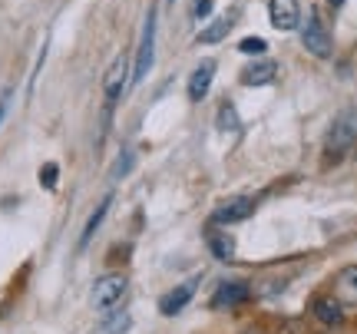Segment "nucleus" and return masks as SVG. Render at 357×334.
I'll return each instance as SVG.
<instances>
[{
    "label": "nucleus",
    "mask_w": 357,
    "mask_h": 334,
    "mask_svg": "<svg viewBox=\"0 0 357 334\" xmlns=\"http://www.w3.org/2000/svg\"><path fill=\"white\" fill-rule=\"evenodd\" d=\"M357 146V106H347L331 119V126L324 132V162H341L354 153Z\"/></svg>",
    "instance_id": "obj_1"
},
{
    "label": "nucleus",
    "mask_w": 357,
    "mask_h": 334,
    "mask_svg": "<svg viewBox=\"0 0 357 334\" xmlns=\"http://www.w3.org/2000/svg\"><path fill=\"white\" fill-rule=\"evenodd\" d=\"M126 275H119V271H109V275H100L96 282H93V291H89V305L96 311H113L123 298H126Z\"/></svg>",
    "instance_id": "obj_2"
},
{
    "label": "nucleus",
    "mask_w": 357,
    "mask_h": 334,
    "mask_svg": "<svg viewBox=\"0 0 357 334\" xmlns=\"http://www.w3.org/2000/svg\"><path fill=\"white\" fill-rule=\"evenodd\" d=\"M301 43H305V50L311 56H318V60H328L334 53V37L331 30L324 26L318 10L307 13V20H301Z\"/></svg>",
    "instance_id": "obj_3"
},
{
    "label": "nucleus",
    "mask_w": 357,
    "mask_h": 334,
    "mask_svg": "<svg viewBox=\"0 0 357 334\" xmlns=\"http://www.w3.org/2000/svg\"><path fill=\"white\" fill-rule=\"evenodd\" d=\"M155 60V10L146 13V24H142V40H139V53H136V66H132V83L146 79V73L153 70Z\"/></svg>",
    "instance_id": "obj_4"
},
{
    "label": "nucleus",
    "mask_w": 357,
    "mask_h": 334,
    "mask_svg": "<svg viewBox=\"0 0 357 334\" xmlns=\"http://www.w3.org/2000/svg\"><path fill=\"white\" fill-rule=\"evenodd\" d=\"M255 208H258V202L252 195H235V199L222 202V206L212 212V222H215V225H238V222L252 219Z\"/></svg>",
    "instance_id": "obj_5"
},
{
    "label": "nucleus",
    "mask_w": 357,
    "mask_h": 334,
    "mask_svg": "<svg viewBox=\"0 0 357 334\" xmlns=\"http://www.w3.org/2000/svg\"><path fill=\"white\" fill-rule=\"evenodd\" d=\"M268 20L275 30L291 33L301 26V3L298 0H268Z\"/></svg>",
    "instance_id": "obj_6"
},
{
    "label": "nucleus",
    "mask_w": 357,
    "mask_h": 334,
    "mask_svg": "<svg viewBox=\"0 0 357 334\" xmlns=\"http://www.w3.org/2000/svg\"><path fill=\"white\" fill-rule=\"evenodd\" d=\"M126 79H129V56H126V53H119L113 63H109L106 77H102V93H106V103H109V106H116V100L123 96Z\"/></svg>",
    "instance_id": "obj_7"
},
{
    "label": "nucleus",
    "mask_w": 357,
    "mask_h": 334,
    "mask_svg": "<svg viewBox=\"0 0 357 334\" xmlns=\"http://www.w3.org/2000/svg\"><path fill=\"white\" fill-rule=\"evenodd\" d=\"M248 295H252V288H248V282H222L215 288V295H212V311H229V308H238V305H245L248 301Z\"/></svg>",
    "instance_id": "obj_8"
},
{
    "label": "nucleus",
    "mask_w": 357,
    "mask_h": 334,
    "mask_svg": "<svg viewBox=\"0 0 357 334\" xmlns=\"http://www.w3.org/2000/svg\"><path fill=\"white\" fill-rule=\"evenodd\" d=\"M311 314L321 324H328V328L344 324V305L337 301V295H314L311 298Z\"/></svg>",
    "instance_id": "obj_9"
},
{
    "label": "nucleus",
    "mask_w": 357,
    "mask_h": 334,
    "mask_svg": "<svg viewBox=\"0 0 357 334\" xmlns=\"http://www.w3.org/2000/svg\"><path fill=\"white\" fill-rule=\"evenodd\" d=\"M212 79H215V60H202V63L192 70V77H189V100L192 103H202L205 96H208Z\"/></svg>",
    "instance_id": "obj_10"
},
{
    "label": "nucleus",
    "mask_w": 357,
    "mask_h": 334,
    "mask_svg": "<svg viewBox=\"0 0 357 334\" xmlns=\"http://www.w3.org/2000/svg\"><path fill=\"white\" fill-rule=\"evenodd\" d=\"M334 295L341 305L357 311V265H347V268L337 271V278H334Z\"/></svg>",
    "instance_id": "obj_11"
},
{
    "label": "nucleus",
    "mask_w": 357,
    "mask_h": 334,
    "mask_svg": "<svg viewBox=\"0 0 357 334\" xmlns=\"http://www.w3.org/2000/svg\"><path fill=\"white\" fill-rule=\"evenodd\" d=\"M192 295H195V282H182L178 288H172L169 295L159 298V311H162L166 318H172V314H178V311L189 305Z\"/></svg>",
    "instance_id": "obj_12"
},
{
    "label": "nucleus",
    "mask_w": 357,
    "mask_h": 334,
    "mask_svg": "<svg viewBox=\"0 0 357 334\" xmlns=\"http://www.w3.org/2000/svg\"><path fill=\"white\" fill-rule=\"evenodd\" d=\"M275 77H278V63L261 60V63L245 66L242 77H238V83H242V86H268V83H275Z\"/></svg>",
    "instance_id": "obj_13"
},
{
    "label": "nucleus",
    "mask_w": 357,
    "mask_h": 334,
    "mask_svg": "<svg viewBox=\"0 0 357 334\" xmlns=\"http://www.w3.org/2000/svg\"><path fill=\"white\" fill-rule=\"evenodd\" d=\"M205 242H208V252H212V255H215L218 261H231V258H235V238H231L229 231L208 229Z\"/></svg>",
    "instance_id": "obj_14"
},
{
    "label": "nucleus",
    "mask_w": 357,
    "mask_h": 334,
    "mask_svg": "<svg viewBox=\"0 0 357 334\" xmlns=\"http://www.w3.org/2000/svg\"><path fill=\"white\" fill-rule=\"evenodd\" d=\"M231 26H235V13L215 17L208 26H202V30H199V43H222V40L231 33Z\"/></svg>",
    "instance_id": "obj_15"
},
{
    "label": "nucleus",
    "mask_w": 357,
    "mask_h": 334,
    "mask_svg": "<svg viewBox=\"0 0 357 334\" xmlns=\"http://www.w3.org/2000/svg\"><path fill=\"white\" fill-rule=\"evenodd\" d=\"M132 328V318L126 311H106V318L96 324V334H126Z\"/></svg>",
    "instance_id": "obj_16"
},
{
    "label": "nucleus",
    "mask_w": 357,
    "mask_h": 334,
    "mask_svg": "<svg viewBox=\"0 0 357 334\" xmlns=\"http://www.w3.org/2000/svg\"><path fill=\"white\" fill-rule=\"evenodd\" d=\"M109 206H113V195H106L100 206H96V212L89 215V222H86V229H83V235H79V245H89V238L96 235V229L102 225V219H106V212H109Z\"/></svg>",
    "instance_id": "obj_17"
},
{
    "label": "nucleus",
    "mask_w": 357,
    "mask_h": 334,
    "mask_svg": "<svg viewBox=\"0 0 357 334\" xmlns=\"http://www.w3.org/2000/svg\"><path fill=\"white\" fill-rule=\"evenodd\" d=\"M218 129H222V132H238V113H235L231 103L218 106Z\"/></svg>",
    "instance_id": "obj_18"
},
{
    "label": "nucleus",
    "mask_w": 357,
    "mask_h": 334,
    "mask_svg": "<svg viewBox=\"0 0 357 334\" xmlns=\"http://www.w3.org/2000/svg\"><path fill=\"white\" fill-rule=\"evenodd\" d=\"M56 179H60V166H56V162H43V169H40V185H43V189H56Z\"/></svg>",
    "instance_id": "obj_19"
},
{
    "label": "nucleus",
    "mask_w": 357,
    "mask_h": 334,
    "mask_svg": "<svg viewBox=\"0 0 357 334\" xmlns=\"http://www.w3.org/2000/svg\"><path fill=\"white\" fill-rule=\"evenodd\" d=\"M238 50H242L245 56H261V53L268 50V43L261 37H245L242 43H238Z\"/></svg>",
    "instance_id": "obj_20"
},
{
    "label": "nucleus",
    "mask_w": 357,
    "mask_h": 334,
    "mask_svg": "<svg viewBox=\"0 0 357 334\" xmlns=\"http://www.w3.org/2000/svg\"><path fill=\"white\" fill-rule=\"evenodd\" d=\"M132 162H136V155H132V153L126 149V153H123L119 159H116V166H113V172H109V176H113V179H123V176H126L129 169H132Z\"/></svg>",
    "instance_id": "obj_21"
},
{
    "label": "nucleus",
    "mask_w": 357,
    "mask_h": 334,
    "mask_svg": "<svg viewBox=\"0 0 357 334\" xmlns=\"http://www.w3.org/2000/svg\"><path fill=\"white\" fill-rule=\"evenodd\" d=\"M192 13H195L199 20H205V17L212 13V0H195V3H192Z\"/></svg>",
    "instance_id": "obj_22"
},
{
    "label": "nucleus",
    "mask_w": 357,
    "mask_h": 334,
    "mask_svg": "<svg viewBox=\"0 0 357 334\" xmlns=\"http://www.w3.org/2000/svg\"><path fill=\"white\" fill-rule=\"evenodd\" d=\"M328 3H331V10H341V7H344L347 0H328Z\"/></svg>",
    "instance_id": "obj_23"
},
{
    "label": "nucleus",
    "mask_w": 357,
    "mask_h": 334,
    "mask_svg": "<svg viewBox=\"0 0 357 334\" xmlns=\"http://www.w3.org/2000/svg\"><path fill=\"white\" fill-rule=\"evenodd\" d=\"M3 116H7V96L0 100V123H3Z\"/></svg>",
    "instance_id": "obj_24"
}]
</instances>
